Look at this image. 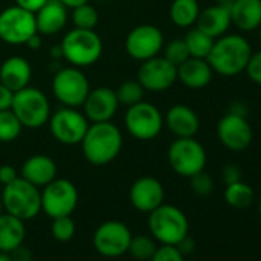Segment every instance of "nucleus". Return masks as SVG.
<instances>
[{
	"label": "nucleus",
	"instance_id": "obj_1",
	"mask_svg": "<svg viewBox=\"0 0 261 261\" xmlns=\"http://www.w3.org/2000/svg\"><path fill=\"white\" fill-rule=\"evenodd\" d=\"M80 146L89 165L106 166L118 157L123 148V134L112 121L89 123Z\"/></svg>",
	"mask_w": 261,
	"mask_h": 261
},
{
	"label": "nucleus",
	"instance_id": "obj_2",
	"mask_svg": "<svg viewBox=\"0 0 261 261\" xmlns=\"http://www.w3.org/2000/svg\"><path fill=\"white\" fill-rule=\"evenodd\" d=\"M252 46L240 34H224L214 40L207 56V63L212 71L223 77H235L246 71L252 56Z\"/></svg>",
	"mask_w": 261,
	"mask_h": 261
},
{
	"label": "nucleus",
	"instance_id": "obj_3",
	"mask_svg": "<svg viewBox=\"0 0 261 261\" xmlns=\"http://www.w3.org/2000/svg\"><path fill=\"white\" fill-rule=\"evenodd\" d=\"M60 48L63 53V59L71 66L80 69L92 66L100 60L103 54V42L95 30L72 28L63 36Z\"/></svg>",
	"mask_w": 261,
	"mask_h": 261
},
{
	"label": "nucleus",
	"instance_id": "obj_4",
	"mask_svg": "<svg viewBox=\"0 0 261 261\" xmlns=\"http://www.w3.org/2000/svg\"><path fill=\"white\" fill-rule=\"evenodd\" d=\"M148 227L151 237L160 244H178L189 235V220L186 214L174 204H160L149 212Z\"/></svg>",
	"mask_w": 261,
	"mask_h": 261
},
{
	"label": "nucleus",
	"instance_id": "obj_5",
	"mask_svg": "<svg viewBox=\"0 0 261 261\" xmlns=\"http://www.w3.org/2000/svg\"><path fill=\"white\" fill-rule=\"evenodd\" d=\"M2 204L7 214H11L23 221L34 220L42 212L40 188L31 185L22 177H17L10 185L4 186Z\"/></svg>",
	"mask_w": 261,
	"mask_h": 261
},
{
	"label": "nucleus",
	"instance_id": "obj_6",
	"mask_svg": "<svg viewBox=\"0 0 261 261\" xmlns=\"http://www.w3.org/2000/svg\"><path fill=\"white\" fill-rule=\"evenodd\" d=\"M11 109L27 129L43 127L51 117L49 98L43 91L31 85L14 92Z\"/></svg>",
	"mask_w": 261,
	"mask_h": 261
},
{
	"label": "nucleus",
	"instance_id": "obj_7",
	"mask_svg": "<svg viewBox=\"0 0 261 261\" xmlns=\"http://www.w3.org/2000/svg\"><path fill=\"white\" fill-rule=\"evenodd\" d=\"M165 126L163 114L149 101H139L127 106L124 112V127L130 137L140 142H151L159 137Z\"/></svg>",
	"mask_w": 261,
	"mask_h": 261
},
{
	"label": "nucleus",
	"instance_id": "obj_8",
	"mask_svg": "<svg viewBox=\"0 0 261 261\" xmlns=\"http://www.w3.org/2000/svg\"><path fill=\"white\" fill-rule=\"evenodd\" d=\"M206 162V149L194 137H177L168 148V163L180 177L189 178L203 171Z\"/></svg>",
	"mask_w": 261,
	"mask_h": 261
},
{
	"label": "nucleus",
	"instance_id": "obj_9",
	"mask_svg": "<svg viewBox=\"0 0 261 261\" xmlns=\"http://www.w3.org/2000/svg\"><path fill=\"white\" fill-rule=\"evenodd\" d=\"M53 94L62 106L82 108L85 98L91 91L88 77L80 68H60L53 77Z\"/></svg>",
	"mask_w": 261,
	"mask_h": 261
},
{
	"label": "nucleus",
	"instance_id": "obj_10",
	"mask_svg": "<svg viewBox=\"0 0 261 261\" xmlns=\"http://www.w3.org/2000/svg\"><path fill=\"white\" fill-rule=\"evenodd\" d=\"M48 126L51 136L59 143L74 146L80 145V142L83 140L89 121L83 111H79V108L62 106L57 111L51 112Z\"/></svg>",
	"mask_w": 261,
	"mask_h": 261
},
{
	"label": "nucleus",
	"instance_id": "obj_11",
	"mask_svg": "<svg viewBox=\"0 0 261 261\" xmlns=\"http://www.w3.org/2000/svg\"><path fill=\"white\" fill-rule=\"evenodd\" d=\"M37 34L36 27V14L19 7L13 5L0 11V40L20 46L27 45V42Z\"/></svg>",
	"mask_w": 261,
	"mask_h": 261
},
{
	"label": "nucleus",
	"instance_id": "obj_12",
	"mask_svg": "<svg viewBox=\"0 0 261 261\" xmlns=\"http://www.w3.org/2000/svg\"><path fill=\"white\" fill-rule=\"evenodd\" d=\"M42 212L49 218L72 215L79 204V191L68 178H54L42 188Z\"/></svg>",
	"mask_w": 261,
	"mask_h": 261
},
{
	"label": "nucleus",
	"instance_id": "obj_13",
	"mask_svg": "<svg viewBox=\"0 0 261 261\" xmlns=\"http://www.w3.org/2000/svg\"><path fill=\"white\" fill-rule=\"evenodd\" d=\"M133 238L130 229L117 220L101 223L92 235L94 249L105 258H118L127 253V247Z\"/></svg>",
	"mask_w": 261,
	"mask_h": 261
},
{
	"label": "nucleus",
	"instance_id": "obj_14",
	"mask_svg": "<svg viewBox=\"0 0 261 261\" xmlns=\"http://www.w3.org/2000/svg\"><path fill=\"white\" fill-rule=\"evenodd\" d=\"M165 46V36L162 30L151 23H143L129 31L124 39V49L134 60L145 62L162 53Z\"/></svg>",
	"mask_w": 261,
	"mask_h": 261
},
{
	"label": "nucleus",
	"instance_id": "obj_15",
	"mask_svg": "<svg viewBox=\"0 0 261 261\" xmlns=\"http://www.w3.org/2000/svg\"><path fill=\"white\" fill-rule=\"evenodd\" d=\"M217 137L226 149L241 152L250 146L253 130L246 117L227 111L217 124Z\"/></svg>",
	"mask_w": 261,
	"mask_h": 261
},
{
	"label": "nucleus",
	"instance_id": "obj_16",
	"mask_svg": "<svg viewBox=\"0 0 261 261\" xmlns=\"http://www.w3.org/2000/svg\"><path fill=\"white\" fill-rule=\"evenodd\" d=\"M137 80L145 91H168L177 82V66L168 62L163 56H155L142 62L137 71Z\"/></svg>",
	"mask_w": 261,
	"mask_h": 261
},
{
	"label": "nucleus",
	"instance_id": "obj_17",
	"mask_svg": "<svg viewBox=\"0 0 261 261\" xmlns=\"http://www.w3.org/2000/svg\"><path fill=\"white\" fill-rule=\"evenodd\" d=\"M118 98L115 94V89L109 86H98L91 88L88 97L85 98L82 108L83 114L86 115L89 123H98V121H112L118 111Z\"/></svg>",
	"mask_w": 261,
	"mask_h": 261
},
{
	"label": "nucleus",
	"instance_id": "obj_18",
	"mask_svg": "<svg viewBox=\"0 0 261 261\" xmlns=\"http://www.w3.org/2000/svg\"><path fill=\"white\" fill-rule=\"evenodd\" d=\"M129 201L136 211L149 214L165 203V188L155 177H140L130 185Z\"/></svg>",
	"mask_w": 261,
	"mask_h": 261
},
{
	"label": "nucleus",
	"instance_id": "obj_19",
	"mask_svg": "<svg viewBox=\"0 0 261 261\" xmlns=\"http://www.w3.org/2000/svg\"><path fill=\"white\" fill-rule=\"evenodd\" d=\"M165 126L175 137H195L200 129L197 112L186 105H174L163 115Z\"/></svg>",
	"mask_w": 261,
	"mask_h": 261
},
{
	"label": "nucleus",
	"instance_id": "obj_20",
	"mask_svg": "<svg viewBox=\"0 0 261 261\" xmlns=\"http://www.w3.org/2000/svg\"><path fill=\"white\" fill-rule=\"evenodd\" d=\"M69 20L68 8L60 0H48V2L36 13V27L40 36H54L63 31Z\"/></svg>",
	"mask_w": 261,
	"mask_h": 261
},
{
	"label": "nucleus",
	"instance_id": "obj_21",
	"mask_svg": "<svg viewBox=\"0 0 261 261\" xmlns=\"http://www.w3.org/2000/svg\"><path fill=\"white\" fill-rule=\"evenodd\" d=\"M31 79V63L22 56H11L0 65V83H4L14 92L30 86Z\"/></svg>",
	"mask_w": 261,
	"mask_h": 261
},
{
	"label": "nucleus",
	"instance_id": "obj_22",
	"mask_svg": "<svg viewBox=\"0 0 261 261\" xmlns=\"http://www.w3.org/2000/svg\"><path fill=\"white\" fill-rule=\"evenodd\" d=\"M20 177L37 188H43L57 177V165L51 157L45 154H36L23 162L20 168Z\"/></svg>",
	"mask_w": 261,
	"mask_h": 261
},
{
	"label": "nucleus",
	"instance_id": "obj_23",
	"mask_svg": "<svg viewBox=\"0 0 261 261\" xmlns=\"http://www.w3.org/2000/svg\"><path fill=\"white\" fill-rule=\"evenodd\" d=\"M229 13L232 25L243 33L261 27V0H233L229 4Z\"/></svg>",
	"mask_w": 261,
	"mask_h": 261
},
{
	"label": "nucleus",
	"instance_id": "obj_24",
	"mask_svg": "<svg viewBox=\"0 0 261 261\" xmlns=\"http://www.w3.org/2000/svg\"><path fill=\"white\" fill-rule=\"evenodd\" d=\"M195 25L198 30L206 33L212 39H218L224 36L232 25L229 5L217 4V5L204 8L203 11H200Z\"/></svg>",
	"mask_w": 261,
	"mask_h": 261
},
{
	"label": "nucleus",
	"instance_id": "obj_25",
	"mask_svg": "<svg viewBox=\"0 0 261 261\" xmlns=\"http://www.w3.org/2000/svg\"><path fill=\"white\" fill-rule=\"evenodd\" d=\"M214 71L206 59L189 57L177 66V80L189 89H203L212 80Z\"/></svg>",
	"mask_w": 261,
	"mask_h": 261
},
{
	"label": "nucleus",
	"instance_id": "obj_26",
	"mask_svg": "<svg viewBox=\"0 0 261 261\" xmlns=\"http://www.w3.org/2000/svg\"><path fill=\"white\" fill-rule=\"evenodd\" d=\"M25 238L27 227L23 220L7 212L0 214V252L11 253L23 244Z\"/></svg>",
	"mask_w": 261,
	"mask_h": 261
},
{
	"label": "nucleus",
	"instance_id": "obj_27",
	"mask_svg": "<svg viewBox=\"0 0 261 261\" xmlns=\"http://www.w3.org/2000/svg\"><path fill=\"white\" fill-rule=\"evenodd\" d=\"M198 0H172L169 7V19L178 28H191L200 14Z\"/></svg>",
	"mask_w": 261,
	"mask_h": 261
},
{
	"label": "nucleus",
	"instance_id": "obj_28",
	"mask_svg": "<svg viewBox=\"0 0 261 261\" xmlns=\"http://www.w3.org/2000/svg\"><path fill=\"white\" fill-rule=\"evenodd\" d=\"M214 40L211 36H207L206 33H203L201 30H198L197 27L189 30L185 36V43L188 46L189 56L191 57H197V59H207Z\"/></svg>",
	"mask_w": 261,
	"mask_h": 261
},
{
	"label": "nucleus",
	"instance_id": "obj_29",
	"mask_svg": "<svg viewBox=\"0 0 261 261\" xmlns=\"http://www.w3.org/2000/svg\"><path fill=\"white\" fill-rule=\"evenodd\" d=\"M224 201L233 209H246L253 201V189L243 180L227 185L224 189Z\"/></svg>",
	"mask_w": 261,
	"mask_h": 261
},
{
	"label": "nucleus",
	"instance_id": "obj_30",
	"mask_svg": "<svg viewBox=\"0 0 261 261\" xmlns=\"http://www.w3.org/2000/svg\"><path fill=\"white\" fill-rule=\"evenodd\" d=\"M23 126L13 109L0 111V143H11L22 134Z\"/></svg>",
	"mask_w": 261,
	"mask_h": 261
},
{
	"label": "nucleus",
	"instance_id": "obj_31",
	"mask_svg": "<svg viewBox=\"0 0 261 261\" xmlns=\"http://www.w3.org/2000/svg\"><path fill=\"white\" fill-rule=\"evenodd\" d=\"M69 19H71L74 28L95 30V27L98 25V11L95 10V7H92L88 2V4H83L80 7L72 8Z\"/></svg>",
	"mask_w": 261,
	"mask_h": 261
},
{
	"label": "nucleus",
	"instance_id": "obj_32",
	"mask_svg": "<svg viewBox=\"0 0 261 261\" xmlns=\"http://www.w3.org/2000/svg\"><path fill=\"white\" fill-rule=\"evenodd\" d=\"M157 249V243L152 237L149 235H137L130 238L129 247H127V253L139 259V261H149L151 256L154 255Z\"/></svg>",
	"mask_w": 261,
	"mask_h": 261
},
{
	"label": "nucleus",
	"instance_id": "obj_33",
	"mask_svg": "<svg viewBox=\"0 0 261 261\" xmlns=\"http://www.w3.org/2000/svg\"><path fill=\"white\" fill-rule=\"evenodd\" d=\"M115 94H117V98H118L120 105L133 106V105L143 100L145 89L139 83V80H126V82L118 85V88L115 89Z\"/></svg>",
	"mask_w": 261,
	"mask_h": 261
},
{
	"label": "nucleus",
	"instance_id": "obj_34",
	"mask_svg": "<svg viewBox=\"0 0 261 261\" xmlns=\"http://www.w3.org/2000/svg\"><path fill=\"white\" fill-rule=\"evenodd\" d=\"M75 221L72 220L71 215H65V217H57L53 218L51 223V233L53 237L60 241V243H68L74 238L75 235Z\"/></svg>",
	"mask_w": 261,
	"mask_h": 261
},
{
	"label": "nucleus",
	"instance_id": "obj_35",
	"mask_svg": "<svg viewBox=\"0 0 261 261\" xmlns=\"http://www.w3.org/2000/svg\"><path fill=\"white\" fill-rule=\"evenodd\" d=\"M163 57L171 62L172 65L178 66L181 65L185 60H188L191 56H189V51H188V46L185 43V39H174L171 40L169 43H166L163 46Z\"/></svg>",
	"mask_w": 261,
	"mask_h": 261
},
{
	"label": "nucleus",
	"instance_id": "obj_36",
	"mask_svg": "<svg viewBox=\"0 0 261 261\" xmlns=\"http://www.w3.org/2000/svg\"><path fill=\"white\" fill-rule=\"evenodd\" d=\"M189 180H191V189L195 195L206 197L214 191V178L204 169L189 177Z\"/></svg>",
	"mask_w": 261,
	"mask_h": 261
},
{
	"label": "nucleus",
	"instance_id": "obj_37",
	"mask_svg": "<svg viewBox=\"0 0 261 261\" xmlns=\"http://www.w3.org/2000/svg\"><path fill=\"white\" fill-rule=\"evenodd\" d=\"M149 261H185V255L175 244H160Z\"/></svg>",
	"mask_w": 261,
	"mask_h": 261
},
{
	"label": "nucleus",
	"instance_id": "obj_38",
	"mask_svg": "<svg viewBox=\"0 0 261 261\" xmlns=\"http://www.w3.org/2000/svg\"><path fill=\"white\" fill-rule=\"evenodd\" d=\"M244 72L247 74L249 80H252L253 83L261 86V51L252 53Z\"/></svg>",
	"mask_w": 261,
	"mask_h": 261
},
{
	"label": "nucleus",
	"instance_id": "obj_39",
	"mask_svg": "<svg viewBox=\"0 0 261 261\" xmlns=\"http://www.w3.org/2000/svg\"><path fill=\"white\" fill-rule=\"evenodd\" d=\"M221 178L226 186L237 183L241 180V169L237 165H224V168L221 171Z\"/></svg>",
	"mask_w": 261,
	"mask_h": 261
},
{
	"label": "nucleus",
	"instance_id": "obj_40",
	"mask_svg": "<svg viewBox=\"0 0 261 261\" xmlns=\"http://www.w3.org/2000/svg\"><path fill=\"white\" fill-rule=\"evenodd\" d=\"M17 177H20V174L17 172V169L11 165H2L0 166V185H10L11 181H14Z\"/></svg>",
	"mask_w": 261,
	"mask_h": 261
},
{
	"label": "nucleus",
	"instance_id": "obj_41",
	"mask_svg": "<svg viewBox=\"0 0 261 261\" xmlns=\"http://www.w3.org/2000/svg\"><path fill=\"white\" fill-rule=\"evenodd\" d=\"M13 98H14V91H11L4 83H0V111L11 109Z\"/></svg>",
	"mask_w": 261,
	"mask_h": 261
},
{
	"label": "nucleus",
	"instance_id": "obj_42",
	"mask_svg": "<svg viewBox=\"0 0 261 261\" xmlns=\"http://www.w3.org/2000/svg\"><path fill=\"white\" fill-rule=\"evenodd\" d=\"M46 2H48V0H16V5H19V7H22V8H25V10L36 14Z\"/></svg>",
	"mask_w": 261,
	"mask_h": 261
},
{
	"label": "nucleus",
	"instance_id": "obj_43",
	"mask_svg": "<svg viewBox=\"0 0 261 261\" xmlns=\"http://www.w3.org/2000/svg\"><path fill=\"white\" fill-rule=\"evenodd\" d=\"M10 255H11L13 261H33V258H31V252H30L28 249H25V247H23V244H22V246H19L17 249H14Z\"/></svg>",
	"mask_w": 261,
	"mask_h": 261
},
{
	"label": "nucleus",
	"instance_id": "obj_44",
	"mask_svg": "<svg viewBox=\"0 0 261 261\" xmlns=\"http://www.w3.org/2000/svg\"><path fill=\"white\" fill-rule=\"evenodd\" d=\"M177 247L180 249V252L183 253V255H189V253H192L194 252V249H195V243H194V240L189 237V235H186L178 244H177Z\"/></svg>",
	"mask_w": 261,
	"mask_h": 261
},
{
	"label": "nucleus",
	"instance_id": "obj_45",
	"mask_svg": "<svg viewBox=\"0 0 261 261\" xmlns=\"http://www.w3.org/2000/svg\"><path fill=\"white\" fill-rule=\"evenodd\" d=\"M229 112H233V114H238V115L246 117L247 115V106L244 103H241V101H235V103L230 105Z\"/></svg>",
	"mask_w": 261,
	"mask_h": 261
},
{
	"label": "nucleus",
	"instance_id": "obj_46",
	"mask_svg": "<svg viewBox=\"0 0 261 261\" xmlns=\"http://www.w3.org/2000/svg\"><path fill=\"white\" fill-rule=\"evenodd\" d=\"M25 46H28L30 49H33V51H37L39 48H42V36L37 33V34H34L28 42H27V45Z\"/></svg>",
	"mask_w": 261,
	"mask_h": 261
},
{
	"label": "nucleus",
	"instance_id": "obj_47",
	"mask_svg": "<svg viewBox=\"0 0 261 261\" xmlns=\"http://www.w3.org/2000/svg\"><path fill=\"white\" fill-rule=\"evenodd\" d=\"M60 2H62L68 10H72V8H75V7H80V5H83V4H88L89 0H60Z\"/></svg>",
	"mask_w": 261,
	"mask_h": 261
},
{
	"label": "nucleus",
	"instance_id": "obj_48",
	"mask_svg": "<svg viewBox=\"0 0 261 261\" xmlns=\"http://www.w3.org/2000/svg\"><path fill=\"white\" fill-rule=\"evenodd\" d=\"M49 56H51V59H54V60H62V59H63V53H62L60 45L53 46L51 51H49Z\"/></svg>",
	"mask_w": 261,
	"mask_h": 261
},
{
	"label": "nucleus",
	"instance_id": "obj_49",
	"mask_svg": "<svg viewBox=\"0 0 261 261\" xmlns=\"http://www.w3.org/2000/svg\"><path fill=\"white\" fill-rule=\"evenodd\" d=\"M0 261H13V258H11V255H10V253L0 252Z\"/></svg>",
	"mask_w": 261,
	"mask_h": 261
},
{
	"label": "nucleus",
	"instance_id": "obj_50",
	"mask_svg": "<svg viewBox=\"0 0 261 261\" xmlns=\"http://www.w3.org/2000/svg\"><path fill=\"white\" fill-rule=\"evenodd\" d=\"M232 2H233V0H217V4H224V5H229Z\"/></svg>",
	"mask_w": 261,
	"mask_h": 261
},
{
	"label": "nucleus",
	"instance_id": "obj_51",
	"mask_svg": "<svg viewBox=\"0 0 261 261\" xmlns=\"http://www.w3.org/2000/svg\"><path fill=\"white\" fill-rule=\"evenodd\" d=\"M258 215H259V218H261V195H259V198H258Z\"/></svg>",
	"mask_w": 261,
	"mask_h": 261
},
{
	"label": "nucleus",
	"instance_id": "obj_52",
	"mask_svg": "<svg viewBox=\"0 0 261 261\" xmlns=\"http://www.w3.org/2000/svg\"><path fill=\"white\" fill-rule=\"evenodd\" d=\"M0 214H4V204H2V198H0Z\"/></svg>",
	"mask_w": 261,
	"mask_h": 261
},
{
	"label": "nucleus",
	"instance_id": "obj_53",
	"mask_svg": "<svg viewBox=\"0 0 261 261\" xmlns=\"http://www.w3.org/2000/svg\"><path fill=\"white\" fill-rule=\"evenodd\" d=\"M258 39H259V43H261V27L258 28Z\"/></svg>",
	"mask_w": 261,
	"mask_h": 261
},
{
	"label": "nucleus",
	"instance_id": "obj_54",
	"mask_svg": "<svg viewBox=\"0 0 261 261\" xmlns=\"http://www.w3.org/2000/svg\"><path fill=\"white\" fill-rule=\"evenodd\" d=\"M100 2H101V0H100Z\"/></svg>",
	"mask_w": 261,
	"mask_h": 261
}]
</instances>
